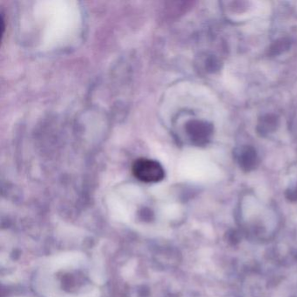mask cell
<instances>
[{
	"mask_svg": "<svg viewBox=\"0 0 297 297\" xmlns=\"http://www.w3.org/2000/svg\"><path fill=\"white\" fill-rule=\"evenodd\" d=\"M278 125H279V120L276 115L267 114L265 116L262 117L259 121L257 130L261 135H269L276 131Z\"/></svg>",
	"mask_w": 297,
	"mask_h": 297,
	"instance_id": "5",
	"label": "cell"
},
{
	"mask_svg": "<svg viewBox=\"0 0 297 297\" xmlns=\"http://www.w3.org/2000/svg\"><path fill=\"white\" fill-rule=\"evenodd\" d=\"M212 131V126L204 121H194L189 125V133L197 144L206 143Z\"/></svg>",
	"mask_w": 297,
	"mask_h": 297,
	"instance_id": "3",
	"label": "cell"
},
{
	"mask_svg": "<svg viewBox=\"0 0 297 297\" xmlns=\"http://www.w3.org/2000/svg\"><path fill=\"white\" fill-rule=\"evenodd\" d=\"M238 160L241 168L246 171L253 169L257 162V153L255 148L252 147H245L239 153Z\"/></svg>",
	"mask_w": 297,
	"mask_h": 297,
	"instance_id": "4",
	"label": "cell"
},
{
	"mask_svg": "<svg viewBox=\"0 0 297 297\" xmlns=\"http://www.w3.org/2000/svg\"><path fill=\"white\" fill-rule=\"evenodd\" d=\"M133 173L139 181L146 183L159 182L165 176V171L160 163L147 158H141L134 163Z\"/></svg>",
	"mask_w": 297,
	"mask_h": 297,
	"instance_id": "2",
	"label": "cell"
},
{
	"mask_svg": "<svg viewBox=\"0 0 297 297\" xmlns=\"http://www.w3.org/2000/svg\"><path fill=\"white\" fill-rule=\"evenodd\" d=\"M208 68L211 72H217L220 69V61L216 58H210L208 61Z\"/></svg>",
	"mask_w": 297,
	"mask_h": 297,
	"instance_id": "7",
	"label": "cell"
},
{
	"mask_svg": "<svg viewBox=\"0 0 297 297\" xmlns=\"http://www.w3.org/2000/svg\"><path fill=\"white\" fill-rule=\"evenodd\" d=\"M238 221L246 234L261 241L272 240L279 232L282 223L276 210L255 198L241 202Z\"/></svg>",
	"mask_w": 297,
	"mask_h": 297,
	"instance_id": "1",
	"label": "cell"
},
{
	"mask_svg": "<svg viewBox=\"0 0 297 297\" xmlns=\"http://www.w3.org/2000/svg\"><path fill=\"white\" fill-rule=\"evenodd\" d=\"M291 46V41L289 39H280L269 47V54L271 56H277L289 51Z\"/></svg>",
	"mask_w": 297,
	"mask_h": 297,
	"instance_id": "6",
	"label": "cell"
}]
</instances>
